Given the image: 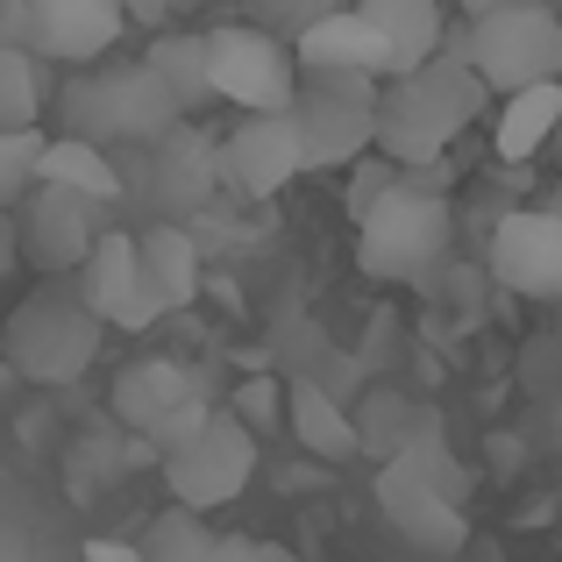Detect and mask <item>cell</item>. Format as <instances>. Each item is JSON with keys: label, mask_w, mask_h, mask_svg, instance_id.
Instances as JSON below:
<instances>
[{"label": "cell", "mask_w": 562, "mask_h": 562, "mask_svg": "<svg viewBox=\"0 0 562 562\" xmlns=\"http://www.w3.org/2000/svg\"><path fill=\"white\" fill-rule=\"evenodd\" d=\"M492 108L484 79L470 71V29H449L441 50L420 71L378 86V143L371 150L398 171H427L449 157V143L463 136L477 114Z\"/></svg>", "instance_id": "1"}, {"label": "cell", "mask_w": 562, "mask_h": 562, "mask_svg": "<svg viewBox=\"0 0 562 562\" xmlns=\"http://www.w3.org/2000/svg\"><path fill=\"white\" fill-rule=\"evenodd\" d=\"M57 114H65V136L100 143V150H108V143H136V150H150V143H165L171 128L186 122L179 100L165 93V79H157L143 57L71 71L65 93H57Z\"/></svg>", "instance_id": "2"}, {"label": "cell", "mask_w": 562, "mask_h": 562, "mask_svg": "<svg viewBox=\"0 0 562 562\" xmlns=\"http://www.w3.org/2000/svg\"><path fill=\"white\" fill-rule=\"evenodd\" d=\"M441 186H449V171H441V165L398 171V186L357 221V263L371 278L413 285V278H427L441 257H449L456 214H449V200H441Z\"/></svg>", "instance_id": "3"}, {"label": "cell", "mask_w": 562, "mask_h": 562, "mask_svg": "<svg viewBox=\"0 0 562 562\" xmlns=\"http://www.w3.org/2000/svg\"><path fill=\"white\" fill-rule=\"evenodd\" d=\"M100 335L108 328L86 314V300L71 285H36L8 314V328H0V363H8L14 378L43 384V392H57V384H79L93 371Z\"/></svg>", "instance_id": "4"}, {"label": "cell", "mask_w": 562, "mask_h": 562, "mask_svg": "<svg viewBox=\"0 0 562 562\" xmlns=\"http://www.w3.org/2000/svg\"><path fill=\"white\" fill-rule=\"evenodd\" d=\"M463 29H470V71L484 79L492 100H513L527 86L562 79V14L549 0H520V8H498Z\"/></svg>", "instance_id": "5"}, {"label": "cell", "mask_w": 562, "mask_h": 562, "mask_svg": "<svg viewBox=\"0 0 562 562\" xmlns=\"http://www.w3.org/2000/svg\"><path fill=\"white\" fill-rule=\"evenodd\" d=\"M292 128H300L306 171H342V165H357V157H371V143H378V79H357V71H300Z\"/></svg>", "instance_id": "6"}, {"label": "cell", "mask_w": 562, "mask_h": 562, "mask_svg": "<svg viewBox=\"0 0 562 562\" xmlns=\"http://www.w3.org/2000/svg\"><path fill=\"white\" fill-rule=\"evenodd\" d=\"M206 86H214L221 108L243 114H285L300 93V65H292V43L263 36L257 22H228L206 29Z\"/></svg>", "instance_id": "7"}, {"label": "cell", "mask_w": 562, "mask_h": 562, "mask_svg": "<svg viewBox=\"0 0 562 562\" xmlns=\"http://www.w3.org/2000/svg\"><path fill=\"white\" fill-rule=\"evenodd\" d=\"M249 477H257V435H249L228 406H214V420H206L179 456H165L171 506H186V513L235 506V498L249 492Z\"/></svg>", "instance_id": "8"}, {"label": "cell", "mask_w": 562, "mask_h": 562, "mask_svg": "<svg viewBox=\"0 0 562 562\" xmlns=\"http://www.w3.org/2000/svg\"><path fill=\"white\" fill-rule=\"evenodd\" d=\"M214 171H221V192H235V200H278L306 171L292 108L285 114H243L235 136L214 143Z\"/></svg>", "instance_id": "9"}, {"label": "cell", "mask_w": 562, "mask_h": 562, "mask_svg": "<svg viewBox=\"0 0 562 562\" xmlns=\"http://www.w3.org/2000/svg\"><path fill=\"white\" fill-rule=\"evenodd\" d=\"M71 292L86 300V314H93L100 328L143 335V328L165 321L157 300H150V285H143V257H136V235H128V228H100V243H93V257L79 263Z\"/></svg>", "instance_id": "10"}, {"label": "cell", "mask_w": 562, "mask_h": 562, "mask_svg": "<svg viewBox=\"0 0 562 562\" xmlns=\"http://www.w3.org/2000/svg\"><path fill=\"white\" fill-rule=\"evenodd\" d=\"M14 228H22V263H36L43 278H79V263L100 243V206L79 200V192L36 186L14 206Z\"/></svg>", "instance_id": "11"}, {"label": "cell", "mask_w": 562, "mask_h": 562, "mask_svg": "<svg viewBox=\"0 0 562 562\" xmlns=\"http://www.w3.org/2000/svg\"><path fill=\"white\" fill-rule=\"evenodd\" d=\"M378 513L392 520V535L420 555H463L470 520L456 498H441L413 463H378Z\"/></svg>", "instance_id": "12"}, {"label": "cell", "mask_w": 562, "mask_h": 562, "mask_svg": "<svg viewBox=\"0 0 562 562\" xmlns=\"http://www.w3.org/2000/svg\"><path fill=\"white\" fill-rule=\"evenodd\" d=\"M492 278L520 300H562V214L520 206L492 228Z\"/></svg>", "instance_id": "13"}, {"label": "cell", "mask_w": 562, "mask_h": 562, "mask_svg": "<svg viewBox=\"0 0 562 562\" xmlns=\"http://www.w3.org/2000/svg\"><path fill=\"white\" fill-rule=\"evenodd\" d=\"M29 8H36V57H50L65 71L108 65V50L128 29L122 0H29Z\"/></svg>", "instance_id": "14"}, {"label": "cell", "mask_w": 562, "mask_h": 562, "mask_svg": "<svg viewBox=\"0 0 562 562\" xmlns=\"http://www.w3.org/2000/svg\"><path fill=\"white\" fill-rule=\"evenodd\" d=\"M150 200L165 221H192L200 206L221 200V171H214V143L192 122H179L165 143H150Z\"/></svg>", "instance_id": "15"}, {"label": "cell", "mask_w": 562, "mask_h": 562, "mask_svg": "<svg viewBox=\"0 0 562 562\" xmlns=\"http://www.w3.org/2000/svg\"><path fill=\"white\" fill-rule=\"evenodd\" d=\"M292 65L300 71H357V79H378V86L392 79V50H384V36L363 22L357 8L321 14V22L292 43Z\"/></svg>", "instance_id": "16"}, {"label": "cell", "mask_w": 562, "mask_h": 562, "mask_svg": "<svg viewBox=\"0 0 562 562\" xmlns=\"http://www.w3.org/2000/svg\"><path fill=\"white\" fill-rule=\"evenodd\" d=\"M206 384L186 371V363H171V357H143V363H128L122 378H114V420L122 427H136L143 441L157 435V427L171 420V413L186 406V398H200Z\"/></svg>", "instance_id": "17"}, {"label": "cell", "mask_w": 562, "mask_h": 562, "mask_svg": "<svg viewBox=\"0 0 562 562\" xmlns=\"http://www.w3.org/2000/svg\"><path fill=\"white\" fill-rule=\"evenodd\" d=\"M136 257H143V285H150L157 314H179V306L200 300L206 257H200V243H192L179 221H150V228H136Z\"/></svg>", "instance_id": "18"}, {"label": "cell", "mask_w": 562, "mask_h": 562, "mask_svg": "<svg viewBox=\"0 0 562 562\" xmlns=\"http://www.w3.org/2000/svg\"><path fill=\"white\" fill-rule=\"evenodd\" d=\"M357 14L384 36V50H392V79L420 71L427 57L441 50V36H449L441 0H357Z\"/></svg>", "instance_id": "19"}, {"label": "cell", "mask_w": 562, "mask_h": 562, "mask_svg": "<svg viewBox=\"0 0 562 562\" xmlns=\"http://www.w3.org/2000/svg\"><path fill=\"white\" fill-rule=\"evenodd\" d=\"M285 420H292V435H300V449L314 456V463H349V456H357V420H349V406L321 378L285 384Z\"/></svg>", "instance_id": "20"}, {"label": "cell", "mask_w": 562, "mask_h": 562, "mask_svg": "<svg viewBox=\"0 0 562 562\" xmlns=\"http://www.w3.org/2000/svg\"><path fill=\"white\" fill-rule=\"evenodd\" d=\"M36 186L79 192V200H93V206H114V200L128 192L122 165H114L100 143H79V136H50V143H43V171H36Z\"/></svg>", "instance_id": "21"}, {"label": "cell", "mask_w": 562, "mask_h": 562, "mask_svg": "<svg viewBox=\"0 0 562 562\" xmlns=\"http://www.w3.org/2000/svg\"><path fill=\"white\" fill-rule=\"evenodd\" d=\"M555 128H562V79L555 86H527V93L498 100L492 143H498V157H506V165H527L535 150H549V143H555Z\"/></svg>", "instance_id": "22"}, {"label": "cell", "mask_w": 562, "mask_h": 562, "mask_svg": "<svg viewBox=\"0 0 562 562\" xmlns=\"http://www.w3.org/2000/svg\"><path fill=\"white\" fill-rule=\"evenodd\" d=\"M143 65L165 79V93L179 100V114H200L206 100H214V86H206V36H192V29H157Z\"/></svg>", "instance_id": "23"}, {"label": "cell", "mask_w": 562, "mask_h": 562, "mask_svg": "<svg viewBox=\"0 0 562 562\" xmlns=\"http://www.w3.org/2000/svg\"><path fill=\"white\" fill-rule=\"evenodd\" d=\"M14 128H43V71L29 50L0 43V136H14Z\"/></svg>", "instance_id": "24"}, {"label": "cell", "mask_w": 562, "mask_h": 562, "mask_svg": "<svg viewBox=\"0 0 562 562\" xmlns=\"http://www.w3.org/2000/svg\"><path fill=\"white\" fill-rule=\"evenodd\" d=\"M136 549H143V562H206V549H214V527H206L200 513H186V506H165Z\"/></svg>", "instance_id": "25"}, {"label": "cell", "mask_w": 562, "mask_h": 562, "mask_svg": "<svg viewBox=\"0 0 562 562\" xmlns=\"http://www.w3.org/2000/svg\"><path fill=\"white\" fill-rule=\"evenodd\" d=\"M349 420H357V456H378V463H392L398 441H406L413 398H398V392H363V413H349Z\"/></svg>", "instance_id": "26"}, {"label": "cell", "mask_w": 562, "mask_h": 562, "mask_svg": "<svg viewBox=\"0 0 562 562\" xmlns=\"http://www.w3.org/2000/svg\"><path fill=\"white\" fill-rule=\"evenodd\" d=\"M43 128H14V136H0V214H14V206L36 192V171H43Z\"/></svg>", "instance_id": "27"}, {"label": "cell", "mask_w": 562, "mask_h": 562, "mask_svg": "<svg viewBox=\"0 0 562 562\" xmlns=\"http://www.w3.org/2000/svg\"><path fill=\"white\" fill-rule=\"evenodd\" d=\"M249 14H257V29H263V36L300 43L306 29H314L321 14H328V8H321V0H249Z\"/></svg>", "instance_id": "28"}, {"label": "cell", "mask_w": 562, "mask_h": 562, "mask_svg": "<svg viewBox=\"0 0 562 562\" xmlns=\"http://www.w3.org/2000/svg\"><path fill=\"white\" fill-rule=\"evenodd\" d=\"M392 186H398V165H384L378 150H371V157H357V165H349V221H363Z\"/></svg>", "instance_id": "29"}, {"label": "cell", "mask_w": 562, "mask_h": 562, "mask_svg": "<svg viewBox=\"0 0 562 562\" xmlns=\"http://www.w3.org/2000/svg\"><path fill=\"white\" fill-rule=\"evenodd\" d=\"M214 406H221V398H206V392H200V398H186V406H179V413H171V420L150 435V456H157V463H165V456H179L186 441L200 435L206 420H214Z\"/></svg>", "instance_id": "30"}, {"label": "cell", "mask_w": 562, "mask_h": 562, "mask_svg": "<svg viewBox=\"0 0 562 562\" xmlns=\"http://www.w3.org/2000/svg\"><path fill=\"white\" fill-rule=\"evenodd\" d=\"M228 413L249 427V435H263V427L285 413V392H278L271 378H249V384H235V406H228Z\"/></svg>", "instance_id": "31"}, {"label": "cell", "mask_w": 562, "mask_h": 562, "mask_svg": "<svg viewBox=\"0 0 562 562\" xmlns=\"http://www.w3.org/2000/svg\"><path fill=\"white\" fill-rule=\"evenodd\" d=\"M79 562H143V549H136V541H114V535H93L79 549Z\"/></svg>", "instance_id": "32"}, {"label": "cell", "mask_w": 562, "mask_h": 562, "mask_svg": "<svg viewBox=\"0 0 562 562\" xmlns=\"http://www.w3.org/2000/svg\"><path fill=\"white\" fill-rule=\"evenodd\" d=\"M22 271V228H14V214H0V285Z\"/></svg>", "instance_id": "33"}, {"label": "cell", "mask_w": 562, "mask_h": 562, "mask_svg": "<svg viewBox=\"0 0 562 562\" xmlns=\"http://www.w3.org/2000/svg\"><path fill=\"white\" fill-rule=\"evenodd\" d=\"M122 14H128V22H143V29H165L171 14H179V0H122Z\"/></svg>", "instance_id": "34"}, {"label": "cell", "mask_w": 562, "mask_h": 562, "mask_svg": "<svg viewBox=\"0 0 562 562\" xmlns=\"http://www.w3.org/2000/svg\"><path fill=\"white\" fill-rule=\"evenodd\" d=\"M206 562H257V541H249V535H214Z\"/></svg>", "instance_id": "35"}, {"label": "cell", "mask_w": 562, "mask_h": 562, "mask_svg": "<svg viewBox=\"0 0 562 562\" xmlns=\"http://www.w3.org/2000/svg\"><path fill=\"white\" fill-rule=\"evenodd\" d=\"M498 8H520V0H463L470 22H484V14H498Z\"/></svg>", "instance_id": "36"}, {"label": "cell", "mask_w": 562, "mask_h": 562, "mask_svg": "<svg viewBox=\"0 0 562 562\" xmlns=\"http://www.w3.org/2000/svg\"><path fill=\"white\" fill-rule=\"evenodd\" d=\"M257 562H306V555H292L285 541H257Z\"/></svg>", "instance_id": "37"}, {"label": "cell", "mask_w": 562, "mask_h": 562, "mask_svg": "<svg viewBox=\"0 0 562 562\" xmlns=\"http://www.w3.org/2000/svg\"><path fill=\"white\" fill-rule=\"evenodd\" d=\"M549 435H555V449H562V384L549 392Z\"/></svg>", "instance_id": "38"}, {"label": "cell", "mask_w": 562, "mask_h": 562, "mask_svg": "<svg viewBox=\"0 0 562 562\" xmlns=\"http://www.w3.org/2000/svg\"><path fill=\"white\" fill-rule=\"evenodd\" d=\"M321 8H328V14H342V8H357V0H321Z\"/></svg>", "instance_id": "39"}, {"label": "cell", "mask_w": 562, "mask_h": 562, "mask_svg": "<svg viewBox=\"0 0 562 562\" xmlns=\"http://www.w3.org/2000/svg\"><path fill=\"white\" fill-rule=\"evenodd\" d=\"M8 384H14V371H8V363H0V392H8Z\"/></svg>", "instance_id": "40"}, {"label": "cell", "mask_w": 562, "mask_h": 562, "mask_svg": "<svg viewBox=\"0 0 562 562\" xmlns=\"http://www.w3.org/2000/svg\"><path fill=\"white\" fill-rule=\"evenodd\" d=\"M549 214H562V186H555V200H549Z\"/></svg>", "instance_id": "41"}, {"label": "cell", "mask_w": 562, "mask_h": 562, "mask_svg": "<svg viewBox=\"0 0 562 562\" xmlns=\"http://www.w3.org/2000/svg\"><path fill=\"white\" fill-rule=\"evenodd\" d=\"M555 165H562V128H555Z\"/></svg>", "instance_id": "42"}]
</instances>
